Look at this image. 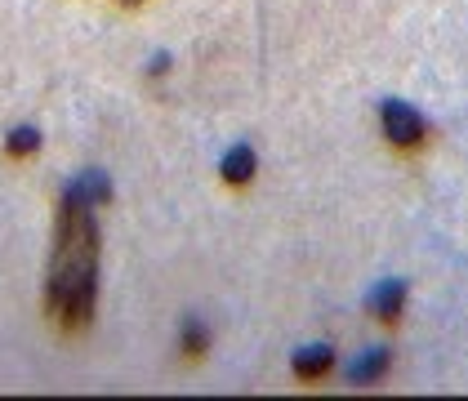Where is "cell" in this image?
I'll return each instance as SVG.
<instances>
[{
  "label": "cell",
  "mask_w": 468,
  "mask_h": 401,
  "mask_svg": "<svg viewBox=\"0 0 468 401\" xmlns=\"http://www.w3.org/2000/svg\"><path fill=\"white\" fill-rule=\"evenodd\" d=\"M330 365H335V353H330L325 343H313V348L294 353V375H299V379H322Z\"/></svg>",
  "instance_id": "obj_3"
},
{
  "label": "cell",
  "mask_w": 468,
  "mask_h": 401,
  "mask_svg": "<svg viewBox=\"0 0 468 401\" xmlns=\"http://www.w3.org/2000/svg\"><path fill=\"white\" fill-rule=\"evenodd\" d=\"M401 303H406V286H401V281H384L379 290L370 294V308H375V317H388V322H393L397 312H401Z\"/></svg>",
  "instance_id": "obj_5"
},
{
  "label": "cell",
  "mask_w": 468,
  "mask_h": 401,
  "mask_svg": "<svg viewBox=\"0 0 468 401\" xmlns=\"http://www.w3.org/2000/svg\"><path fill=\"white\" fill-rule=\"evenodd\" d=\"M116 5H144V0H116Z\"/></svg>",
  "instance_id": "obj_8"
},
{
  "label": "cell",
  "mask_w": 468,
  "mask_h": 401,
  "mask_svg": "<svg viewBox=\"0 0 468 401\" xmlns=\"http://www.w3.org/2000/svg\"><path fill=\"white\" fill-rule=\"evenodd\" d=\"M379 116H384V130H388V139H393L397 147H415L420 139H424V121H420V111L410 108V103L384 99Z\"/></svg>",
  "instance_id": "obj_2"
},
{
  "label": "cell",
  "mask_w": 468,
  "mask_h": 401,
  "mask_svg": "<svg viewBox=\"0 0 468 401\" xmlns=\"http://www.w3.org/2000/svg\"><path fill=\"white\" fill-rule=\"evenodd\" d=\"M250 174H254V152L246 143L232 147V152L223 156V179H228V183H246Z\"/></svg>",
  "instance_id": "obj_6"
},
{
  "label": "cell",
  "mask_w": 468,
  "mask_h": 401,
  "mask_svg": "<svg viewBox=\"0 0 468 401\" xmlns=\"http://www.w3.org/2000/svg\"><path fill=\"white\" fill-rule=\"evenodd\" d=\"M108 196L99 170L80 174L63 192L54 215V250L45 277V308L63 330H85L99 303V219L94 206Z\"/></svg>",
  "instance_id": "obj_1"
},
{
  "label": "cell",
  "mask_w": 468,
  "mask_h": 401,
  "mask_svg": "<svg viewBox=\"0 0 468 401\" xmlns=\"http://www.w3.org/2000/svg\"><path fill=\"white\" fill-rule=\"evenodd\" d=\"M388 362H393V357H388V348H370L361 362L348 365V379H353V384H375V379L388 370Z\"/></svg>",
  "instance_id": "obj_4"
},
{
  "label": "cell",
  "mask_w": 468,
  "mask_h": 401,
  "mask_svg": "<svg viewBox=\"0 0 468 401\" xmlns=\"http://www.w3.org/2000/svg\"><path fill=\"white\" fill-rule=\"evenodd\" d=\"M37 147H40L37 130H14V134H9V156H27V152H37Z\"/></svg>",
  "instance_id": "obj_7"
}]
</instances>
